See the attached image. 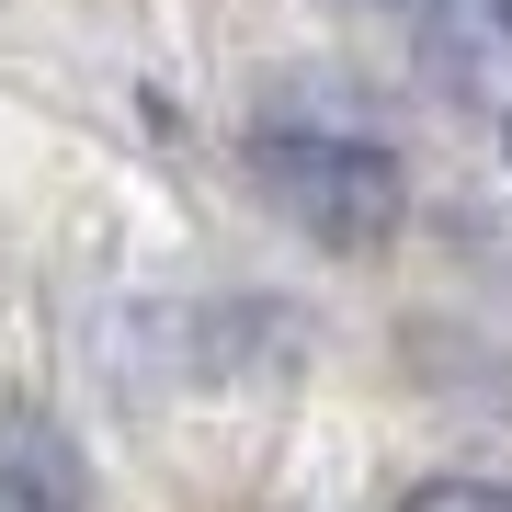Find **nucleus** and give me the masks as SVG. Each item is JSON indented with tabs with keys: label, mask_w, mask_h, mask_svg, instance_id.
<instances>
[{
	"label": "nucleus",
	"mask_w": 512,
	"mask_h": 512,
	"mask_svg": "<svg viewBox=\"0 0 512 512\" xmlns=\"http://www.w3.org/2000/svg\"><path fill=\"white\" fill-rule=\"evenodd\" d=\"M251 171L274 183V205H285L308 239H330V251H376V239L399 228V205H410V183H399L387 148L319 137V126H262V137H251Z\"/></svg>",
	"instance_id": "obj_1"
},
{
	"label": "nucleus",
	"mask_w": 512,
	"mask_h": 512,
	"mask_svg": "<svg viewBox=\"0 0 512 512\" xmlns=\"http://www.w3.org/2000/svg\"><path fill=\"white\" fill-rule=\"evenodd\" d=\"M0 512H80V456L35 399H0Z\"/></svg>",
	"instance_id": "obj_2"
},
{
	"label": "nucleus",
	"mask_w": 512,
	"mask_h": 512,
	"mask_svg": "<svg viewBox=\"0 0 512 512\" xmlns=\"http://www.w3.org/2000/svg\"><path fill=\"white\" fill-rule=\"evenodd\" d=\"M433 69L467 103H512V0H433Z\"/></svg>",
	"instance_id": "obj_3"
},
{
	"label": "nucleus",
	"mask_w": 512,
	"mask_h": 512,
	"mask_svg": "<svg viewBox=\"0 0 512 512\" xmlns=\"http://www.w3.org/2000/svg\"><path fill=\"white\" fill-rule=\"evenodd\" d=\"M399 512H512V490L501 478H421Z\"/></svg>",
	"instance_id": "obj_4"
}]
</instances>
